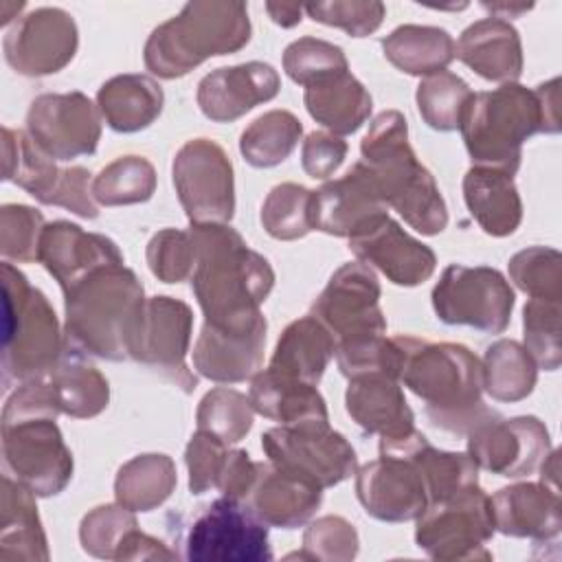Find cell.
Returning a JSON list of instances; mask_svg holds the SVG:
<instances>
[{"label":"cell","mask_w":562,"mask_h":562,"mask_svg":"<svg viewBox=\"0 0 562 562\" xmlns=\"http://www.w3.org/2000/svg\"><path fill=\"white\" fill-rule=\"evenodd\" d=\"M198 263L191 288L204 323L220 329H244L263 314L261 303L274 285L268 259L228 224H191Z\"/></svg>","instance_id":"obj_1"},{"label":"cell","mask_w":562,"mask_h":562,"mask_svg":"<svg viewBox=\"0 0 562 562\" xmlns=\"http://www.w3.org/2000/svg\"><path fill=\"white\" fill-rule=\"evenodd\" d=\"M560 79L553 77L533 90L503 83L496 90L470 97L461 116V136L479 167L514 176L520 167L522 143L533 134L560 132Z\"/></svg>","instance_id":"obj_2"},{"label":"cell","mask_w":562,"mask_h":562,"mask_svg":"<svg viewBox=\"0 0 562 562\" xmlns=\"http://www.w3.org/2000/svg\"><path fill=\"white\" fill-rule=\"evenodd\" d=\"M395 340L402 349L400 382L424 400L432 426L468 435L494 413L481 400L483 369L468 347L413 336H395Z\"/></svg>","instance_id":"obj_3"},{"label":"cell","mask_w":562,"mask_h":562,"mask_svg":"<svg viewBox=\"0 0 562 562\" xmlns=\"http://www.w3.org/2000/svg\"><path fill=\"white\" fill-rule=\"evenodd\" d=\"M360 154L386 206L395 209L411 228L422 235L446 228V200L432 173L417 160L402 112H380L360 143Z\"/></svg>","instance_id":"obj_4"},{"label":"cell","mask_w":562,"mask_h":562,"mask_svg":"<svg viewBox=\"0 0 562 562\" xmlns=\"http://www.w3.org/2000/svg\"><path fill=\"white\" fill-rule=\"evenodd\" d=\"M66 296V347L103 360L130 358L145 296L136 274L119 266L99 268Z\"/></svg>","instance_id":"obj_5"},{"label":"cell","mask_w":562,"mask_h":562,"mask_svg":"<svg viewBox=\"0 0 562 562\" xmlns=\"http://www.w3.org/2000/svg\"><path fill=\"white\" fill-rule=\"evenodd\" d=\"M248 40L250 20L244 2H189L151 31L143 57L149 72L176 79L209 57L244 48Z\"/></svg>","instance_id":"obj_6"},{"label":"cell","mask_w":562,"mask_h":562,"mask_svg":"<svg viewBox=\"0 0 562 562\" xmlns=\"http://www.w3.org/2000/svg\"><path fill=\"white\" fill-rule=\"evenodd\" d=\"M2 369L4 382L46 378L64 353L57 316L46 296L9 261L2 263Z\"/></svg>","instance_id":"obj_7"},{"label":"cell","mask_w":562,"mask_h":562,"mask_svg":"<svg viewBox=\"0 0 562 562\" xmlns=\"http://www.w3.org/2000/svg\"><path fill=\"white\" fill-rule=\"evenodd\" d=\"M494 531L490 496L479 485H470L428 503L417 518L415 542L432 560H490L485 542Z\"/></svg>","instance_id":"obj_8"},{"label":"cell","mask_w":562,"mask_h":562,"mask_svg":"<svg viewBox=\"0 0 562 562\" xmlns=\"http://www.w3.org/2000/svg\"><path fill=\"white\" fill-rule=\"evenodd\" d=\"M514 290L490 266H448L432 288V307L446 325H468L485 334H503L512 321Z\"/></svg>","instance_id":"obj_9"},{"label":"cell","mask_w":562,"mask_h":562,"mask_svg":"<svg viewBox=\"0 0 562 562\" xmlns=\"http://www.w3.org/2000/svg\"><path fill=\"white\" fill-rule=\"evenodd\" d=\"M261 448L270 463L294 472L318 487H334L356 474L351 443L329 428V419L281 424L261 435Z\"/></svg>","instance_id":"obj_10"},{"label":"cell","mask_w":562,"mask_h":562,"mask_svg":"<svg viewBox=\"0 0 562 562\" xmlns=\"http://www.w3.org/2000/svg\"><path fill=\"white\" fill-rule=\"evenodd\" d=\"M178 200L191 224H228L235 213L233 162L211 138L187 140L171 165Z\"/></svg>","instance_id":"obj_11"},{"label":"cell","mask_w":562,"mask_h":562,"mask_svg":"<svg viewBox=\"0 0 562 562\" xmlns=\"http://www.w3.org/2000/svg\"><path fill=\"white\" fill-rule=\"evenodd\" d=\"M4 465L35 496H55L72 479V454L55 417L2 419Z\"/></svg>","instance_id":"obj_12"},{"label":"cell","mask_w":562,"mask_h":562,"mask_svg":"<svg viewBox=\"0 0 562 562\" xmlns=\"http://www.w3.org/2000/svg\"><path fill=\"white\" fill-rule=\"evenodd\" d=\"M187 558L195 562H263L272 560L268 525L241 501H213L189 527Z\"/></svg>","instance_id":"obj_13"},{"label":"cell","mask_w":562,"mask_h":562,"mask_svg":"<svg viewBox=\"0 0 562 562\" xmlns=\"http://www.w3.org/2000/svg\"><path fill=\"white\" fill-rule=\"evenodd\" d=\"M191 327L193 312L184 301L173 296L145 299L138 327L130 340V358L158 371L184 393H191L198 384L184 362Z\"/></svg>","instance_id":"obj_14"},{"label":"cell","mask_w":562,"mask_h":562,"mask_svg":"<svg viewBox=\"0 0 562 562\" xmlns=\"http://www.w3.org/2000/svg\"><path fill=\"white\" fill-rule=\"evenodd\" d=\"M551 450L549 430L533 415L503 419L492 413L468 432V454L476 468L507 479L538 472Z\"/></svg>","instance_id":"obj_15"},{"label":"cell","mask_w":562,"mask_h":562,"mask_svg":"<svg viewBox=\"0 0 562 562\" xmlns=\"http://www.w3.org/2000/svg\"><path fill=\"white\" fill-rule=\"evenodd\" d=\"M312 316L329 329L336 345L364 336H384L386 321L380 310L375 272L362 261L340 266L314 301Z\"/></svg>","instance_id":"obj_16"},{"label":"cell","mask_w":562,"mask_h":562,"mask_svg":"<svg viewBox=\"0 0 562 562\" xmlns=\"http://www.w3.org/2000/svg\"><path fill=\"white\" fill-rule=\"evenodd\" d=\"M26 134L53 160L90 156L101 138V112L77 90L42 94L29 108Z\"/></svg>","instance_id":"obj_17"},{"label":"cell","mask_w":562,"mask_h":562,"mask_svg":"<svg viewBox=\"0 0 562 562\" xmlns=\"http://www.w3.org/2000/svg\"><path fill=\"white\" fill-rule=\"evenodd\" d=\"M356 494L364 512L384 522L417 520L428 507V487L415 461L397 452H380L356 474Z\"/></svg>","instance_id":"obj_18"},{"label":"cell","mask_w":562,"mask_h":562,"mask_svg":"<svg viewBox=\"0 0 562 562\" xmlns=\"http://www.w3.org/2000/svg\"><path fill=\"white\" fill-rule=\"evenodd\" d=\"M77 24L57 7H42L20 18L4 37L9 66L26 77L59 72L77 53Z\"/></svg>","instance_id":"obj_19"},{"label":"cell","mask_w":562,"mask_h":562,"mask_svg":"<svg viewBox=\"0 0 562 562\" xmlns=\"http://www.w3.org/2000/svg\"><path fill=\"white\" fill-rule=\"evenodd\" d=\"M386 215V202L382 200L378 184L362 160L356 162L342 178L329 180L318 191H312V231L351 239Z\"/></svg>","instance_id":"obj_20"},{"label":"cell","mask_w":562,"mask_h":562,"mask_svg":"<svg viewBox=\"0 0 562 562\" xmlns=\"http://www.w3.org/2000/svg\"><path fill=\"white\" fill-rule=\"evenodd\" d=\"M349 250L369 268H378L391 283L413 288L432 277L435 252L411 237L389 215L349 239Z\"/></svg>","instance_id":"obj_21"},{"label":"cell","mask_w":562,"mask_h":562,"mask_svg":"<svg viewBox=\"0 0 562 562\" xmlns=\"http://www.w3.org/2000/svg\"><path fill=\"white\" fill-rule=\"evenodd\" d=\"M37 261L66 292L94 270L123 263V255L110 237L86 233L81 226L59 220L44 226Z\"/></svg>","instance_id":"obj_22"},{"label":"cell","mask_w":562,"mask_h":562,"mask_svg":"<svg viewBox=\"0 0 562 562\" xmlns=\"http://www.w3.org/2000/svg\"><path fill=\"white\" fill-rule=\"evenodd\" d=\"M281 88L277 70L266 61H246L209 72L198 83V105L215 123H231L255 105L277 97Z\"/></svg>","instance_id":"obj_23"},{"label":"cell","mask_w":562,"mask_h":562,"mask_svg":"<svg viewBox=\"0 0 562 562\" xmlns=\"http://www.w3.org/2000/svg\"><path fill=\"white\" fill-rule=\"evenodd\" d=\"M266 331V316L244 329H220L204 323L193 347L195 371L222 384L250 380L263 364Z\"/></svg>","instance_id":"obj_24"},{"label":"cell","mask_w":562,"mask_h":562,"mask_svg":"<svg viewBox=\"0 0 562 562\" xmlns=\"http://www.w3.org/2000/svg\"><path fill=\"white\" fill-rule=\"evenodd\" d=\"M323 501V487L274 463H257L246 505L268 525L294 529L305 525Z\"/></svg>","instance_id":"obj_25"},{"label":"cell","mask_w":562,"mask_h":562,"mask_svg":"<svg viewBox=\"0 0 562 562\" xmlns=\"http://www.w3.org/2000/svg\"><path fill=\"white\" fill-rule=\"evenodd\" d=\"M490 501L494 527L505 536L531 538L542 544L562 531L560 494L544 483H516L498 490Z\"/></svg>","instance_id":"obj_26"},{"label":"cell","mask_w":562,"mask_h":562,"mask_svg":"<svg viewBox=\"0 0 562 562\" xmlns=\"http://www.w3.org/2000/svg\"><path fill=\"white\" fill-rule=\"evenodd\" d=\"M345 406L364 432L380 435V439H395L415 430V415L406 404L400 380L386 373L349 378Z\"/></svg>","instance_id":"obj_27"},{"label":"cell","mask_w":562,"mask_h":562,"mask_svg":"<svg viewBox=\"0 0 562 562\" xmlns=\"http://www.w3.org/2000/svg\"><path fill=\"white\" fill-rule=\"evenodd\" d=\"M454 57L487 81L516 83L522 72V44L518 31L501 18H483L470 24L459 42Z\"/></svg>","instance_id":"obj_28"},{"label":"cell","mask_w":562,"mask_h":562,"mask_svg":"<svg viewBox=\"0 0 562 562\" xmlns=\"http://www.w3.org/2000/svg\"><path fill=\"white\" fill-rule=\"evenodd\" d=\"M463 200L476 224L492 237L512 235L522 220L514 176L474 165L463 178Z\"/></svg>","instance_id":"obj_29"},{"label":"cell","mask_w":562,"mask_h":562,"mask_svg":"<svg viewBox=\"0 0 562 562\" xmlns=\"http://www.w3.org/2000/svg\"><path fill=\"white\" fill-rule=\"evenodd\" d=\"M303 99L310 116L336 136L353 134L371 114V94L349 70L312 81Z\"/></svg>","instance_id":"obj_30"},{"label":"cell","mask_w":562,"mask_h":562,"mask_svg":"<svg viewBox=\"0 0 562 562\" xmlns=\"http://www.w3.org/2000/svg\"><path fill=\"white\" fill-rule=\"evenodd\" d=\"M165 92L147 75H116L97 92V108L114 132L132 134L149 127L162 112Z\"/></svg>","instance_id":"obj_31"},{"label":"cell","mask_w":562,"mask_h":562,"mask_svg":"<svg viewBox=\"0 0 562 562\" xmlns=\"http://www.w3.org/2000/svg\"><path fill=\"white\" fill-rule=\"evenodd\" d=\"M334 351L336 340L329 329L316 316L307 314L283 329L268 369L318 384L329 360L334 358Z\"/></svg>","instance_id":"obj_32"},{"label":"cell","mask_w":562,"mask_h":562,"mask_svg":"<svg viewBox=\"0 0 562 562\" xmlns=\"http://www.w3.org/2000/svg\"><path fill=\"white\" fill-rule=\"evenodd\" d=\"M250 404L255 413L279 424H301L310 419H329L323 395L316 384L277 373L259 371L250 378Z\"/></svg>","instance_id":"obj_33"},{"label":"cell","mask_w":562,"mask_h":562,"mask_svg":"<svg viewBox=\"0 0 562 562\" xmlns=\"http://www.w3.org/2000/svg\"><path fill=\"white\" fill-rule=\"evenodd\" d=\"M59 413L70 417H94L110 400V386L103 373L83 360V353L64 349L59 362L46 375Z\"/></svg>","instance_id":"obj_34"},{"label":"cell","mask_w":562,"mask_h":562,"mask_svg":"<svg viewBox=\"0 0 562 562\" xmlns=\"http://www.w3.org/2000/svg\"><path fill=\"white\" fill-rule=\"evenodd\" d=\"M0 558L20 560H48L46 536L37 516L35 492L24 483L4 476L2 492V529H0Z\"/></svg>","instance_id":"obj_35"},{"label":"cell","mask_w":562,"mask_h":562,"mask_svg":"<svg viewBox=\"0 0 562 562\" xmlns=\"http://www.w3.org/2000/svg\"><path fill=\"white\" fill-rule=\"evenodd\" d=\"M384 57L402 72L428 77L454 59V40L446 29L402 24L382 40Z\"/></svg>","instance_id":"obj_36"},{"label":"cell","mask_w":562,"mask_h":562,"mask_svg":"<svg viewBox=\"0 0 562 562\" xmlns=\"http://www.w3.org/2000/svg\"><path fill=\"white\" fill-rule=\"evenodd\" d=\"M176 483L178 474L171 457L138 454L119 468L114 496L130 512H151L171 496Z\"/></svg>","instance_id":"obj_37"},{"label":"cell","mask_w":562,"mask_h":562,"mask_svg":"<svg viewBox=\"0 0 562 562\" xmlns=\"http://www.w3.org/2000/svg\"><path fill=\"white\" fill-rule=\"evenodd\" d=\"M481 369L483 389L496 402L525 400L527 395H531L538 380V367L533 358L520 342L512 338H501L492 342L485 349Z\"/></svg>","instance_id":"obj_38"},{"label":"cell","mask_w":562,"mask_h":562,"mask_svg":"<svg viewBox=\"0 0 562 562\" xmlns=\"http://www.w3.org/2000/svg\"><path fill=\"white\" fill-rule=\"evenodd\" d=\"M303 134L301 121L288 110H270L257 116L239 138L244 160L257 169L281 165L299 145Z\"/></svg>","instance_id":"obj_39"},{"label":"cell","mask_w":562,"mask_h":562,"mask_svg":"<svg viewBox=\"0 0 562 562\" xmlns=\"http://www.w3.org/2000/svg\"><path fill=\"white\" fill-rule=\"evenodd\" d=\"M156 191V169L143 156H121L92 180V198L103 206L147 202Z\"/></svg>","instance_id":"obj_40"},{"label":"cell","mask_w":562,"mask_h":562,"mask_svg":"<svg viewBox=\"0 0 562 562\" xmlns=\"http://www.w3.org/2000/svg\"><path fill=\"white\" fill-rule=\"evenodd\" d=\"M474 92L470 86L450 70L428 75L417 86V108L426 125L439 132L459 130L463 110Z\"/></svg>","instance_id":"obj_41"},{"label":"cell","mask_w":562,"mask_h":562,"mask_svg":"<svg viewBox=\"0 0 562 562\" xmlns=\"http://www.w3.org/2000/svg\"><path fill=\"white\" fill-rule=\"evenodd\" d=\"M252 415L255 408L250 404V397L235 389L217 386L200 400L195 422L198 430L211 432L228 446L241 441L248 435V430L252 428Z\"/></svg>","instance_id":"obj_42"},{"label":"cell","mask_w":562,"mask_h":562,"mask_svg":"<svg viewBox=\"0 0 562 562\" xmlns=\"http://www.w3.org/2000/svg\"><path fill=\"white\" fill-rule=\"evenodd\" d=\"M562 301L529 299L522 307L525 349L533 358L536 367L544 371L560 369L562 362Z\"/></svg>","instance_id":"obj_43"},{"label":"cell","mask_w":562,"mask_h":562,"mask_svg":"<svg viewBox=\"0 0 562 562\" xmlns=\"http://www.w3.org/2000/svg\"><path fill=\"white\" fill-rule=\"evenodd\" d=\"M310 202L312 191L301 184L281 182L272 187L261 206V224L266 233L281 241L305 237L312 231Z\"/></svg>","instance_id":"obj_44"},{"label":"cell","mask_w":562,"mask_h":562,"mask_svg":"<svg viewBox=\"0 0 562 562\" xmlns=\"http://www.w3.org/2000/svg\"><path fill=\"white\" fill-rule=\"evenodd\" d=\"M509 277L531 299L562 301V255L549 246H531L509 259Z\"/></svg>","instance_id":"obj_45"},{"label":"cell","mask_w":562,"mask_h":562,"mask_svg":"<svg viewBox=\"0 0 562 562\" xmlns=\"http://www.w3.org/2000/svg\"><path fill=\"white\" fill-rule=\"evenodd\" d=\"M136 527L138 522L134 518V512H130L121 503L99 505L83 516L79 527V540L83 551H88L90 555L116 560L123 540Z\"/></svg>","instance_id":"obj_46"},{"label":"cell","mask_w":562,"mask_h":562,"mask_svg":"<svg viewBox=\"0 0 562 562\" xmlns=\"http://www.w3.org/2000/svg\"><path fill=\"white\" fill-rule=\"evenodd\" d=\"M198 246L191 231L162 228L147 244V266L165 283H180L193 277Z\"/></svg>","instance_id":"obj_47"},{"label":"cell","mask_w":562,"mask_h":562,"mask_svg":"<svg viewBox=\"0 0 562 562\" xmlns=\"http://www.w3.org/2000/svg\"><path fill=\"white\" fill-rule=\"evenodd\" d=\"M283 70L294 83L310 86L325 75L349 70V64L340 46L307 35L283 50Z\"/></svg>","instance_id":"obj_48"},{"label":"cell","mask_w":562,"mask_h":562,"mask_svg":"<svg viewBox=\"0 0 562 562\" xmlns=\"http://www.w3.org/2000/svg\"><path fill=\"white\" fill-rule=\"evenodd\" d=\"M358 531L342 516H321L303 533V551L296 558L347 562L358 553Z\"/></svg>","instance_id":"obj_49"},{"label":"cell","mask_w":562,"mask_h":562,"mask_svg":"<svg viewBox=\"0 0 562 562\" xmlns=\"http://www.w3.org/2000/svg\"><path fill=\"white\" fill-rule=\"evenodd\" d=\"M44 226L46 224L42 213L31 206H24V204L2 206L0 246H2L4 259L35 261Z\"/></svg>","instance_id":"obj_50"},{"label":"cell","mask_w":562,"mask_h":562,"mask_svg":"<svg viewBox=\"0 0 562 562\" xmlns=\"http://www.w3.org/2000/svg\"><path fill=\"white\" fill-rule=\"evenodd\" d=\"M307 15L314 22L327 24V26H338L351 37H364L373 33L386 13V7L382 2H356V0H334V2H310L303 7Z\"/></svg>","instance_id":"obj_51"},{"label":"cell","mask_w":562,"mask_h":562,"mask_svg":"<svg viewBox=\"0 0 562 562\" xmlns=\"http://www.w3.org/2000/svg\"><path fill=\"white\" fill-rule=\"evenodd\" d=\"M228 450L226 443L211 432L198 430L184 450V461L189 470V490L200 496L211 487H217L222 470L226 465Z\"/></svg>","instance_id":"obj_52"},{"label":"cell","mask_w":562,"mask_h":562,"mask_svg":"<svg viewBox=\"0 0 562 562\" xmlns=\"http://www.w3.org/2000/svg\"><path fill=\"white\" fill-rule=\"evenodd\" d=\"M347 143L329 132H310L303 140L301 165L310 178H329L345 160Z\"/></svg>","instance_id":"obj_53"},{"label":"cell","mask_w":562,"mask_h":562,"mask_svg":"<svg viewBox=\"0 0 562 562\" xmlns=\"http://www.w3.org/2000/svg\"><path fill=\"white\" fill-rule=\"evenodd\" d=\"M255 476H257V461H252L246 450H228V459L217 481V490L222 492V496L246 503L250 487L255 483Z\"/></svg>","instance_id":"obj_54"},{"label":"cell","mask_w":562,"mask_h":562,"mask_svg":"<svg viewBox=\"0 0 562 562\" xmlns=\"http://www.w3.org/2000/svg\"><path fill=\"white\" fill-rule=\"evenodd\" d=\"M173 558H176V551L167 549L162 540L143 533L138 527L127 533L116 555V560H173Z\"/></svg>","instance_id":"obj_55"},{"label":"cell","mask_w":562,"mask_h":562,"mask_svg":"<svg viewBox=\"0 0 562 562\" xmlns=\"http://www.w3.org/2000/svg\"><path fill=\"white\" fill-rule=\"evenodd\" d=\"M266 11L270 13L272 22L283 26V29H290L294 24L301 22V11L303 7L301 4H279V2H266Z\"/></svg>","instance_id":"obj_56"},{"label":"cell","mask_w":562,"mask_h":562,"mask_svg":"<svg viewBox=\"0 0 562 562\" xmlns=\"http://www.w3.org/2000/svg\"><path fill=\"white\" fill-rule=\"evenodd\" d=\"M538 470H540V483L549 485L551 490H558V450H551Z\"/></svg>","instance_id":"obj_57"},{"label":"cell","mask_w":562,"mask_h":562,"mask_svg":"<svg viewBox=\"0 0 562 562\" xmlns=\"http://www.w3.org/2000/svg\"><path fill=\"white\" fill-rule=\"evenodd\" d=\"M533 4H507V2H492V4H487V2H483V9H487V11H492V13H496L494 18H514V15H520V13H525V11H529Z\"/></svg>","instance_id":"obj_58"}]
</instances>
